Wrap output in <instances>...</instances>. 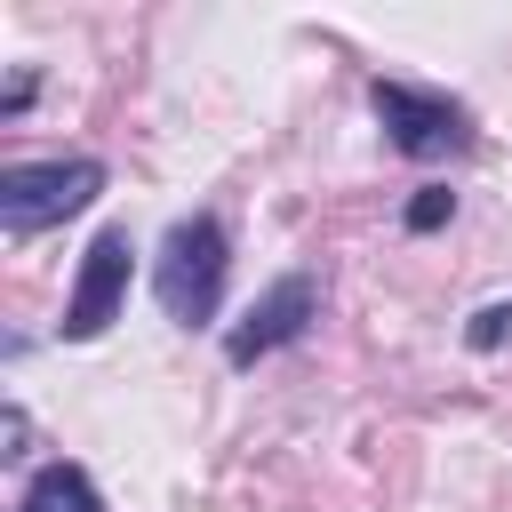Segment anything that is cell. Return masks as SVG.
Returning <instances> with one entry per match:
<instances>
[{
  "mask_svg": "<svg viewBox=\"0 0 512 512\" xmlns=\"http://www.w3.org/2000/svg\"><path fill=\"white\" fill-rule=\"evenodd\" d=\"M224 272H232L224 224L216 216H176L168 240H160V256H152V296H160V312L176 328H200L224 304Z\"/></svg>",
  "mask_w": 512,
  "mask_h": 512,
  "instance_id": "6da1fadb",
  "label": "cell"
},
{
  "mask_svg": "<svg viewBox=\"0 0 512 512\" xmlns=\"http://www.w3.org/2000/svg\"><path fill=\"white\" fill-rule=\"evenodd\" d=\"M96 192H104V160H24V168H0V232L32 240V232L80 216Z\"/></svg>",
  "mask_w": 512,
  "mask_h": 512,
  "instance_id": "7a4b0ae2",
  "label": "cell"
},
{
  "mask_svg": "<svg viewBox=\"0 0 512 512\" xmlns=\"http://www.w3.org/2000/svg\"><path fill=\"white\" fill-rule=\"evenodd\" d=\"M368 104H376L400 160H456L472 144V112L456 96H432V88H408V80H368Z\"/></svg>",
  "mask_w": 512,
  "mask_h": 512,
  "instance_id": "3957f363",
  "label": "cell"
},
{
  "mask_svg": "<svg viewBox=\"0 0 512 512\" xmlns=\"http://www.w3.org/2000/svg\"><path fill=\"white\" fill-rule=\"evenodd\" d=\"M128 272H136V240H128V224H104V232L88 240V256H80L72 296H64V344H88V336H104V328L120 320Z\"/></svg>",
  "mask_w": 512,
  "mask_h": 512,
  "instance_id": "277c9868",
  "label": "cell"
},
{
  "mask_svg": "<svg viewBox=\"0 0 512 512\" xmlns=\"http://www.w3.org/2000/svg\"><path fill=\"white\" fill-rule=\"evenodd\" d=\"M312 320H320V280H312V272H280V280L248 304V320L224 336V360H232V368H256L264 352L296 344Z\"/></svg>",
  "mask_w": 512,
  "mask_h": 512,
  "instance_id": "5b68a950",
  "label": "cell"
},
{
  "mask_svg": "<svg viewBox=\"0 0 512 512\" xmlns=\"http://www.w3.org/2000/svg\"><path fill=\"white\" fill-rule=\"evenodd\" d=\"M16 512H104V496H96V480L80 464H40L32 488L16 496Z\"/></svg>",
  "mask_w": 512,
  "mask_h": 512,
  "instance_id": "8992f818",
  "label": "cell"
},
{
  "mask_svg": "<svg viewBox=\"0 0 512 512\" xmlns=\"http://www.w3.org/2000/svg\"><path fill=\"white\" fill-rule=\"evenodd\" d=\"M448 216H456V192H448V184H424V192L408 200V232H440Z\"/></svg>",
  "mask_w": 512,
  "mask_h": 512,
  "instance_id": "52a82bcc",
  "label": "cell"
},
{
  "mask_svg": "<svg viewBox=\"0 0 512 512\" xmlns=\"http://www.w3.org/2000/svg\"><path fill=\"white\" fill-rule=\"evenodd\" d=\"M504 336H512V304H488V312H472V328H464L472 352H488V344H504Z\"/></svg>",
  "mask_w": 512,
  "mask_h": 512,
  "instance_id": "ba28073f",
  "label": "cell"
},
{
  "mask_svg": "<svg viewBox=\"0 0 512 512\" xmlns=\"http://www.w3.org/2000/svg\"><path fill=\"white\" fill-rule=\"evenodd\" d=\"M0 432H8V448H0V456H24V440H32V416L8 400V424H0Z\"/></svg>",
  "mask_w": 512,
  "mask_h": 512,
  "instance_id": "9c48e42d",
  "label": "cell"
},
{
  "mask_svg": "<svg viewBox=\"0 0 512 512\" xmlns=\"http://www.w3.org/2000/svg\"><path fill=\"white\" fill-rule=\"evenodd\" d=\"M24 104H32V72H16V80H8V96H0V120H16Z\"/></svg>",
  "mask_w": 512,
  "mask_h": 512,
  "instance_id": "30bf717a",
  "label": "cell"
}]
</instances>
